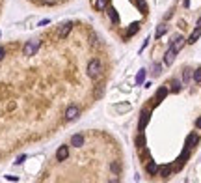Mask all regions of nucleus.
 I'll use <instances>...</instances> for the list:
<instances>
[{
    "label": "nucleus",
    "instance_id": "8",
    "mask_svg": "<svg viewBox=\"0 0 201 183\" xmlns=\"http://www.w3.org/2000/svg\"><path fill=\"white\" fill-rule=\"evenodd\" d=\"M197 140H199L197 135H190V136L186 138V146H188V148H194V144H197Z\"/></svg>",
    "mask_w": 201,
    "mask_h": 183
},
{
    "label": "nucleus",
    "instance_id": "5",
    "mask_svg": "<svg viewBox=\"0 0 201 183\" xmlns=\"http://www.w3.org/2000/svg\"><path fill=\"white\" fill-rule=\"evenodd\" d=\"M175 54H177V51H173V49H170V51L166 52V64H168V66H170V64H173Z\"/></svg>",
    "mask_w": 201,
    "mask_h": 183
},
{
    "label": "nucleus",
    "instance_id": "15",
    "mask_svg": "<svg viewBox=\"0 0 201 183\" xmlns=\"http://www.w3.org/2000/svg\"><path fill=\"white\" fill-rule=\"evenodd\" d=\"M143 79H145V71L142 69V71H140V75H138V84H142V82H143Z\"/></svg>",
    "mask_w": 201,
    "mask_h": 183
},
{
    "label": "nucleus",
    "instance_id": "16",
    "mask_svg": "<svg viewBox=\"0 0 201 183\" xmlns=\"http://www.w3.org/2000/svg\"><path fill=\"white\" fill-rule=\"evenodd\" d=\"M164 32H166V26H164V25H162V26H160V28H158V30H156V38H160V36H162V34H164Z\"/></svg>",
    "mask_w": 201,
    "mask_h": 183
},
{
    "label": "nucleus",
    "instance_id": "4",
    "mask_svg": "<svg viewBox=\"0 0 201 183\" xmlns=\"http://www.w3.org/2000/svg\"><path fill=\"white\" fill-rule=\"evenodd\" d=\"M149 122V109L142 110V118H140V129H143V125Z\"/></svg>",
    "mask_w": 201,
    "mask_h": 183
},
{
    "label": "nucleus",
    "instance_id": "3",
    "mask_svg": "<svg viewBox=\"0 0 201 183\" xmlns=\"http://www.w3.org/2000/svg\"><path fill=\"white\" fill-rule=\"evenodd\" d=\"M30 2L37 4V6H56V4L65 2V0H30Z\"/></svg>",
    "mask_w": 201,
    "mask_h": 183
},
{
    "label": "nucleus",
    "instance_id": "12",
    "mask_svg": "<svg viewBox=\"0 0 201 183\" xmlns=\"http://www.w3.org/2000/svg\"><path fill=\"white\" fill-rule=\"evenodd\" d=\"M125 110H130V105H129V103L119 105V106H117V112H125Z\"/></svg>",
    "mask_w": 201,
    "mask_h": 183
},
{
    "label": "nucleus",
    "instance_id": "17",
    "mask_svg": "<svg viewBox=\"0 0 201 183\" xmlns=\"http://www.w3.org/2000/svg\"><path fill=\"white\" fill-rule=\"evenodd\" d=\"M196 125H197V129H201V118H197V122H196Z\"/></svg>",
    "mask_w": 201,
    "mask_h": 183
},
{
    "label": "nucleus",
    "instance_id": "9",
    "mask_svg": "<svg viewBox=\"0 0 201 183\" xmlns=\"http://www.w3.org/2000/svg\"><path fill=\"white\" fill-rule=\"evenodd\" d=\"M106 8V0H95V9L97 11H103Z\"/></svg>",
    "mask_w": 201,
    "mask_h": 183
},
{
    "label": "nucleus",
    "instance_id": "14",
    "mask_svg": "<svg viewBox=\"0 0 201 183\" xmlns=\"http://www.w3.org/2000/svg\"><path fill=\"white\" fill-rule=\"evenodd\" d=\"M194 80H196V82H201V69H196V73H194Z\"/></svg>",
    "mask_w": 201,
    "mask_h": 183
},
{
    "label": "nucleus",
    "instance_id": "18",
    "mask_svg": "<svg viewBox=\"0 0 201 183\" xmlns=\"http://www.w3.org/2000/svg\"><path fill=\"white\" fill-rule=\"evenodd\" d=\"M197 26H201V19H199V21H197Z\"/></svg>",
    "mask_w": 201,
    "mask_h": 183
},
{
    "label": "nucleus",
    "instance_id": "13",
    "mask_svg": "<svg viewBox=\"0 0 201 183\" xmlns=\"http://www.w3.org/2000/svg\"><path fill=\"white\" fill-rule=\"evenodd\" d=\"M183 77H184V82H190V79H192V71H190V69H184V75H183Z\"/></svg>",
    "mask_w": 201,
    "mask_h": 183
},
{
    "label": "nucleus",
    "instance_id": "6",
    "mask_svg": "<svg viewBox=\"0 0 201 183\" xmlns=\"http://www.w3.org/2000/svg\"><path fill=\"white\" fill-rule=\"evenodd\" d=\"M199 36H201V26H197V28H196V30L192 32V36H190V38H188V43H196Z\"/></svg>",
    "mask_w": 201,
    "mask_h": 183
},
{
    "label": "nucleus",
    "instance_id": "11",
    "mask_svg": "<svg viewBox=\"0 0 201 183\" xmlns=\"http://www.w3.org/2000/svg\"><path fill=\"white\" fill-rule=\"evenodd\" d=\"M166 93H168V90H166V88H160V90H158V93H156V99L162 101V99L166 97Z\"/></svg>",
    "mask_w": 201,
    "mask_h": 183
},
{
    "label": "nucleus",
    "instance_id": "10",
    "mask_svg": "<svg viewBox=\"0 0 201 183\" xmlns=\"http://www.w3.org/2000/svg\"><path fill=\"white\" fill-rule=\"evenodd\" d=\"M158 170H160V174H162L164 178H168V176L171 174V166H162V168H158Z\"/></svg>",
    "mask_w": 201,
    "mask_h": 183
},
{
    "label": "nucleus",
    "instance_id": "7",
    "mask_svg": "<svg viewBox=\"0 0 201 183\" xmlns=\"http://www.w3.org/2000/svg\"><path fill=\"white\" fill-rule=\"evenodd\" d=\"M147 172L149 174H156V172H158V165H156L155 161H149L147 163Z\"/></svg>",
    "mask_w": 201,
    "mask_h": 183
},
{
    "label": "nucleus",
    "instance_id": "1",
    "mask_svg": "<svg viewBox=\"0 0 201 183\" xmlns=\"http://www.w3.org/2000/svg\"><path fill=\"white\" fill-rule=\"evenodd\" d=\"M101 73H103V62H101L99 58H91L88 62V67H86V75L89 79H99Z\"/></svg>",
    "mask_w": 201,
    "mask_h": 183
},
{
    "label": "nucleus",
    "instance_id": "2",
    "mask_svg": "<svg viewBox=\"0 0 201 183\" xmlns=\"http://www.w3.org/2000/svg\"><path fill=\"white\" fill-rule=\"evenodd\" d=\"M78 116H80V106H78L76 103H69L65 106V110H63V120L65 122H73Z\"/></svg>",
    "mask_w": 201,
    "mask_h": 183
}]
</instances>
